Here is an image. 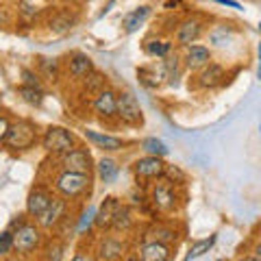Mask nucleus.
Wrapping results in <instances>:
<instances>
[{
    "instance_id": "obj_18",
    "label": "nucleus",
    "mask_w": 261,
    "mask_h": 261,
    "mask_svg": "<svg viewBox=\"0 0 261 261\" xmlns=\"http://www.w3.org/2000/svg\"><path fill=\"white\" fill-rule=\"evenodd\" d=\"M85 137H87V142H92V144L96 146V148L107 150V152H116V150L124 148V140H122V137H116V135L98 133V130L87 128V130H85Z\"/></svg>"
},
{
    "instance_id": "obj_44",
    "label": "nucleus",
    "mask_w": 261,
    "mask_h": 261,
    "mask_svg": "<svg viewBox=\"0 0 261 261\" xmlns=\"http://www.w3.org/2000/svg\"><path fill=\"white\" fill-rule=\"evenodd\" d=\"M0 261H7V259H0Z\"/></svg>"
},
{
    "instance_id": "obj_9",
    "label": "nucleus",
    "mask_w": 261,
    "mask_h": 261,
    "mask_svg": "<svg viewBox=\"0 0 261 261\" xmlns=\"http://www.w3.org/2000/svg\"><path fill=\"white\" fill-rule=\"evenodd\" d=\"M61 170L68 172H79V174H92L94 170V159L87 148L83 146H74L72 150L61 154Z\"/></svg>"
},
{
    "instance_id": "obj_3",
    "label": "nucleus",
    "mask_w": 261,
    "mask_h": 261,
    "mask_svg": "<svg viewBox=\"0 0 261 261\" xmlns=\"http://www.w3.org/2000/svg\"><path fill=\"white\" fill-rule=\"evenodd\" d=\"M37 144V126L31 120H18L11 122L9 133L5 137V146L13 152H22L29 150Z\"/></svg>"
},
{
    "instance_id": "obj_21",
    "label": "nucleus",
    "mask_w": 261,
    "mask_h": 261,
    "mask_svg": "<svg viewBox=\"0 0 261 261\" xmlns=\"http://www.w3.org/2000/svg\"><path fill=\"white\" fill-rule=\"evenodd\" d=\"M146 240H154V242L168 244V246H174V244L178 242V231L172 224H152L148 228Z\"/></svg>"
},
{
    "instance_id": "obj_10",
    "label": "nucleus",
    "mask_w": 261,
    "mask_h": 261,
    "mask_svg": "<svg viewBox=\"0 0 261 261\" xmlns=\"http://www.w3.org/2000/svg\"><path fill=\"white\" fill-rule=\"evenodd\" d=\"M163 163L161 157H152V154H144L142 159H137L133 163V174L140 178V181H157L163 176Z\"/></svg>"
},
{
    "instance_id": "obj_14",
    "label": "nucleus",
    "mask_w": 261,
    "mask_h": 261,
    "mask_svg": "<svg viewBox=\"0 0 261 261\" xmlns=\"http://www.w3.org/2000/svg\"><path fill=\"white\" fill-rule=\"evenodd\" d=\"M226 79V72L220 63L216 61H209L205 68L198 70V76H196V83H198V87L202 89H214L218 85H222Z\"/></svg>"
},
{
    "instance_id": "obj_26",
    "label": "nucleus",
    "mask_w": 261,
    "mask_h": 261,
    "mask_svg": "<svg viewBox=\"0 0 261 261\" xmlns=\"http://www.w3.org/2000/svg\"><path fill=\"white\" fill-rule=\"evenodd\" d=\"M148 15H150L148 7H140V9H135V11H130L128 15H124V20H122V27H124L126 33H135L146 22Z\"/></svg>"
},
{
    "instance_id": "obj_29",
    "label": "nucleus",
    "mask_w": 261,
    "mask_h": 261,
    "mask_svg": "<svg viewBox=\"0 0 261 261\" xmlns=\"http://www.w3.org/2000/svg\"><path fill=\"white\" fill-rule=\"evenodd\" d=\"M18 94L24 102L33 105V107H39L44 102V89L42 87H29V85H20L18 87Z\"/></svg>"
},
{
    "instance_id": "obj_2",
    "label": "nucleus",
    "mask_w": 261,
    "mask_h": 261,
    "mask_svg": "<svg viewBox=\"0 0 261 261\" xmlns=\"http://www.w3.org/2000/svg\"><path fill=\"white\" fill-rule=\"evenodd\" d=\"M53 187L61 198H65L68 202H74L85 198V194H89V190H92V174H79V172L61 170L53 178Z\"/></svg>"
},
{
    "instance_id": "obj_7",
    "label": "nucleus",
    "mask_w": 261,
    "mask_h": 261,
    "mask_svg": "<svg viewBox=\"0 0 261 261\" xmlns=\"http://www.w3.org/2000/svg\"><path fill=\"white\" fill-rule=\"evenodd\" d=\"M159 183L150 187V205L161 214H172L178 207V192L176 185L168 183L166 178H157Z\"/></svg>"
},
{
    "instance_id": "obj_27",
    "label": "nucleus",
    "mask_w": 261,
    "mask_h": 261,
    "mask_svg": "<svg viewBox=\"0 0 261 261\" xmlns=\"http://www.w3.org/2000/svg\"><path fill=\"white\" fill-rule=\"evenodd\" d=\"M216 235H209V238H205V240H198V242H194L192 246H190V250H187V255H185V261H192V259H198V257H202L205 252H209L211 248H214V244H216Z\"/></svg>"
},
{
    "instance_id": "obj_34",
    "label": "nucleus",
    "mask_w": 261,
    "mask_h": 261,
    "mask_svg": "<svg viewBox=\"0 0 261 261\" xmlns=\"http://www.w3.org/2000/svg\"><path fill=\"white\" fill-rule=\"evenodd\" d=\"M13 255V240H11V231H3L0 233V259H7Z\"/></svg>"
},
{
    "instance_id": "obj_36",
    "label": "nucleus",
    "mask_w": 261,
    "mask_h": 261,
    "mask_svg": "<svg viewBox=\"0 0 261 261\" xmlns=\"http://www.w3.org/2000/svg\"><path fill=\"white\" fill-rule=\"evenodd\" d=\"M22 76H24V85H29V87H42L37 74H33L31 70H22Z\"/></svg>"
},
{
    "instance_id": "obj_20",
    "label": "nucleus",
    "mask_w": 261,
    "mask_h": 261,
    "mask_svg": "<svg viewBox=\"0 0 261 261\" xmlns=\"http://www.w3.org/2000/svg\"><path fill=\"white\" fill-rule=\"evenodd\" d=\"M92 70H94V63H92V59H89L87 55H83V53H74V55L70 57V61H68V72H70V76H72V79L83 81Z\"/></svg>"
},
{
    "instance_id": "obj_42",
    "label": "nucleus",
    "mask_w": 261,
    "mask_h": 261,
    "mask_svg": "<svg viewBox=\"0 0 261 261\" xmlns=\"http://www.w3.org/2000/svg\"><path fill=\"white\" fill-rule=\"evenodd\" d=\"M122 261H140V259H137V255H135V252H128V255H126L124 259H122Z\"/></svg>"
},
{
    "instance_id": "obj_31",
    "label": "nucleus",
    "mask_w": 261,
    "mask_h": 261,
    "mask_svg": "<svg viewBox=\"0 0 261 261\" xmlns=\"http://www.w3.org/2000/svg\"><path fill=\"white\" fill-rule=\"evenodd\" d=\"M142 148L146 154H152V157H166L168 154V146L163 144L161 140H157V137H146V140L142 142Z\"/></svg>"
},
{
    "instance_id": "obj_19",
    "label": "nucleus",
    "mask_w": 261,
    "mask_h": 261,
    "mask_svg": "<svg viewBox=\"0 0 261 261\" xmlns=\"http://www.w3.org/2000/svg\"><path fill=\"white\" fill-rule=\"evenodd\" d=\"M133 226H135V216H133V211H130L128 205H120V207L116 209V214H113L109 231L128 233V231H133Z\"/></svg>"
},
{
    "instance_id": "obj_1",
    "label": "nucleus",
    "mask_w": 261,
    "mask_h": 261,
    "mask_svg": "<svg viewBox=\"0 0 261 261\" xmlns=\"http://www.w3.org/2000/svg\"><path fill=\"white\" fill-rule=\"evenodd\" d=\"M20 220H13L7 231H11L13 240V252L22 259L33 257L35 252L42 250L44 246V231L39 228L37 222H31L27 216H18Z\"/></svg>"
},
{
    "instance_id": "obj_32",
    "label": "nucleus",
    "mask_w": 261,
    "mask_h": 261,
    "mask_svg": "<svg viewBox=\"0 0 261 261\" xmlns=\"http://www.w3.org/2000/svg\"><path fill=\"white\" fill-rule=\"evenodd\" d=\"M63 252H65V244L55 240L42 250V259L44 261H63Z\"/></svg>"
},
{
    "instance_id": "obj_15",
    "label": "nucleus",
    "mask_w": 261,
    "mask_h": 261,
    "mask_svg": "<svg viewBox=\"0 0 261 261\" xmlns=\"http://www.w3.org/2000/svg\"><path fill=\"white\" fill-rule=\"evenodd\" d=\"M202 35V22L196 20V18H190V20H183L181 24L176 27V33H174V39L178 46H192L196 44V39Z\"/></svg>"
},
{
    "instance_id": "obj_16",
    "label": "nucleus",
    "mask_w": 261,
    "mask_h": 261,
    "mask_svg": "<svg viewBox=\"0 0 261 261\" xmlns=\"http://www.w3.org/2000/svg\"><path fill=\"white\" fill-rule=\"evenodd\" d=\"M211 61V50L207 46H200V44H192L185 48V55H183V65L187 70H200Z\"/></svg>"
},
{
    "instance_id": "obj_41",
    "label": "nucleus",
    "mask_w": 261,
    "mask_h": 261,
    "mask_svg": "<svg viewBox=\"0 0 261 261\" xmlns=\"http://www.w3.org/2000/svg\"><path fill=\"white\" fill-rule=\"evenodd\" d=\"M181 5V0H168L166 3V9H172V7H178Z\"/></svg>"
},
{
    "instance_id": "obj_35",
    "label": "nucleus",
    "mask_w": 261,
    "mask_h": 261,
    "mask_svg": "<svg viewBox=\"0 0 261 261\" xmlns=\"http://www.w3.org/2000/svg\"><path fill=\"white\" fill-rule=\"evenodd\" d=\"M39 68L44 70L46 79H57L59 76V63H57L55 59H39Z\"/></svg>"
},
{
    "instance_id": "obj_12",
    "label": "nucleus",
    "mask_w": 261,
    "mask_h": 261,
    "mask_svg": "<svg viewBox=\"0 0 261 261\" xmlns=\"http://www.w3.org/2000/svg\"><path fill=\"white\" fill-rule=\"evenodd\" d=\"M53 196H55L53 190H48L46 185H35L27 198V216H31V218L42 216V211L50 205Z\"/></svg>"
},
{
    "instance_id": "obj_43",
    "label": "nucleus",
    "mask_w": 261,
    "mask_h": 261,
    "mask_svg": "<svg viewBox=\"0 0 261 261\" xmlns=\"http://www.w3.org/2000/svg\"><path fill=\"white\" fill-rule=\"evenodd\" d=\"M218 261H228V259H218Z\"/></svg>"
},
{
    "instance_id": "obj_23",
    "label": "nucleus",
    "mask_w": 261,
    "mask_h": 261,
    "mask_svg": "<svg viewBox=\"0 0 261 261\" xmlns=\"http://www.w3.org/2000/svg\"><path fill=\"white\" fill-rule=\"evenodd\" d=\"M137 79H140V83L148 89H154L163 83V70L161 65L159 68H154V65H144V68L137 70Z\"/></svg>"
},
{
    "instance_id": "obj_45",
    "label": "nucleus",
    "mask_w": 261,
    "mask_h": 261,
    "mask_svg": "<svg viewBox=\"0 0 261 261\" xmlns=\"http://www.w3.org/2000/svg\"><path fill=\"white\" fill-rule=\"evenodd\" d=\"M39 261H44V259H39Z\"/></svg>"
},
{
    "instance_id": "obj_6",
    "label": "nucleus",
    "mask_w": 261,
    "mask_h": 261,
    "mask_svg": "<svg viewBox=\"0 0 261 261\" xmlns=\"http://www.w3.org/2000/svg\"><path fill=\"white\" fill-rule=\"evenodd\" d=\"M70 218V202L61 198V196H53V200H50V205H48L44 211H42V216H37V224L42 231H57L65 220Z\"/></svg>"
},
{
    "instance_id": "obj_17",
    "label": "nucleus",
    "mask_w": 261,
    "mask_h": 261,
    "mask_svg": "<svg viewBox=\"0 0 261 261\" xmlns=\"http://www.w3.org/2000/svg\"><path fill=\"white\" fill-rule=\"evenodd\" d=\"M122 205V200L113 198V196H109V198H105V202L100 205V209H96V218H94V226L98 228V231L107 233L111 228V220H113V214H116V209Z\"/></svg>"
},
{
    "instance_id": "obj_28",
    "label": "nucleus",
    "mask_w": 261,
    "mask_h": 261,
    "mask_svg": "<svg viewBox=\"0 0 261 261\" xmlns=\"http://www.w3.org/2000/svg\"><path fill=\"white\" fill-rule=\"evenodd\" d=\"M144 48H146V53H148L150 57L163 59V57H168L170 50H172V42H170V39H148Z\"/></svg>"
},
{
    "instance_id": "obj_38",
    "label": "nucleus",
    "mask_w": 261,
    "mask_h": 261,
    "mask_svg": "<svg viewBox=\"0 0 261 261\" xmlns=\"http://www.w3.org/2000/svg\"><path fill=\"white\" fill-rule=\"evenodd\" d=\"M9 126H11L9 118L0 113V144H5V137H7V133H9Z\"/></svg>"
},
{
    "instance_id": "obj_40",
    "label": "nucleus",
    "mask_w": 261,
    "mask_h": 261,
    "mask_svg": "<svg viewBox=\"0 0 261 261\" xmlns=\"http://www.w3.org/2000/svg\"><path fill=\"white\" fill-rule=\"evenodd\" d=\"M214 3H220V5H224V7H231V9H242L240 3H235V0H214Z\"/></svg>"
},
{
    "instance_id": "obj_5",
    "label": "nucleus",
    "mask_w": 261,
    "mask_h": 261,
    "mask_svg": "<svg viewBox=\"0 0 261 261\" xmlns=\"http://www.w3.org/2000/svg\"><path fill=\"white\" fill-rule=\"evenodd\" d=\"M74 146H76L74 133L65 126H48L42 137V148L48 154H53V157H61V154L72 150Z\"/></svg>"
},
{
    "instance_id": "obj_37",
    "label": "nucleus",
    "mask_w": 261,
    "mask_h": 261,
    "mask_svg": "<svg viewBox=\"0 0 261 261\" xmlns=\"http://www.w3.org/2000/svg\"><path fill=\"white\" fill-rule=\"evenodd\" d=\"M259 250H261L259 246H255L252 250H246L244 255H240L238 261H261V252H259Z\"/></svg>"
},
{
    "instance_id": "obj_22",
    "label": "nucleus",
    "mask_w": 261,
    "mask_h": 261,
    "mask_svg": "<svg viewBox=\"0 0 261 261\" xmlns=\"http://www.w3.org/2000/svg\"><path fill=\"white\" fill-rule=\"evenodd\" d=\"M233 39H235V29L228 27V24H216L209 31V44L216 48H226Z\"/></svg>"
},
{
    "instance_id": "obj_30",
    "label": "nucleus",
    "mask_w": 261,
    "mask_h": 261,
    "mask_svg": "<svg viewBox=\"0 0 261 261\" xmlns=\"http://www.w3.org/2000/svg\"><path fill=\"white\" fill-rule=\"evenodd\" d=\"M94 218H96V207L94 205H87V209L81 214V218L76 220V226H74V233L76 235H85L89 228L94 226Z\"/></svg>"
},
{
    "instance_id": "obj_8",
    "label": "nucleus",
    "mask_w": 261,
    "mask_h": 261,
    "mask_svg": "<svg viewBox=\"0 0 261 261\" xmlns=\"http://www.w3.org/2000/svg\"><path fill=\"white\" fill-rule=\"evenodd\" d=\"M116 118L124 124H130V126H137L144 122V113H142V107L137 102V98L130 94V92H122L116 96Z\"/></svg>"
},
{
    "instance_id": "obj_11",
    "label": "nucleus",
    "mask_w": 261,
    "mask_h": 261,
    "mask_svg": "<svg viewBox=\"0 0 261 261\" xmlns=\"http://www.w3.org/2000/svg\"><path fill=\"white\" fill-rule=\"evenodd\" d=\"M135 255L140 261H172L174 246H168V244H161L154 240H144L140 244V248L135 250Z\"/></svg>"
},
{
    "instance_id": "obj_25",
    "label": "nucleus",
    "mask_w": 261,
    "mask_h": 261,
    "mask_svg": "<svg viewBox=\"0 0 261 261\" xmlns=\"http://www.w3.org/2000/svg\"><path fill=\"white\" fill-rule=\"evenodd\" d=\"M98 176H100V181L102 183H113L118 178V172H120V166H118V161L116 159H111V157H102L100 161H98Z\"/></svg>"
},
{
    "instance_id": "obj_24",
    "label": "nucleus",
    "mask_w": 261,
    "mask_h": 261,
    "mask_svg": "<svg viewBox=\"0 0 261 261\" xmlns=\"http://www.w3.org/2000/svg\"><path fill=\"white\" fill-rule=\"evenodd\" d=\"M81 83H83V92L85 94L96 96L98 92H102V89L107 87V76H105L102 72H98V70H92L83 81H81Z\"/></svg>"
},
{
    "instance_id": "obj_33",
    "label": "nucleus",
    "mask_w": 261,
    "mask_h": 261,
    "mask_svg": "<svg viewBox=\"0 0 261 261\" xmlns=\"http://www.w3.org/2000/svg\"><path fill=\"white\" fill-rule=\"evenodd\" d=\"M161 178H166L168 183H172V185H185L187 183V174L183 172L178 166H168L166 163V168H163V176Z\"/></svg>"
},
{
    "instance_id": "obj_4",
    "label": "nucleus",
    "mask_w": 261,
    "mask_h": 261,
    "mask_svg": "<svg viewBox=\"0 0 261 261\" xmlns=\"http://www.w3.org/2000/svg\"><path fill=\"white\" fill-rule=\"evenodd\" d=\"M128 252H130L128 242L124 238H120V235H113V231H107L96 242L94 257L98 261H122Z\"/></svg>"
},
{
    "instance_id": "obj_39",
    "label": "nucleus",
    "mask_w": 261,
    "mask_h": 261,
    "mask_svg": "<svg viewBox=\"0 0 261 261\" xmlns=\"http://www.w3.org/2000/svg\"><path fill=\"white\" fill-rule=\"evenodd\" d=\"M70 261H98V259L94 257V252L79 250V252H74V255H72V259H70Z\"/></svg>"
},
{
    "instance_id": "obj_13",
    "label": "nucleus",
    "mask_w": 261,
    "mask_h": 261,
    "mask_svg": "<svg viewBox=\"0 0 261 261\" xmlns=\"http://www.w3.org/2000/svg\"><path fill=\"white\" fill-rule=\"evenodd\" d=\"M116 92L113 89H109V87H105L102 92H98L96 96H94V102H92V109H94V113L100 120H113L116 118Z\"/></svg>"
}]
</instances>
